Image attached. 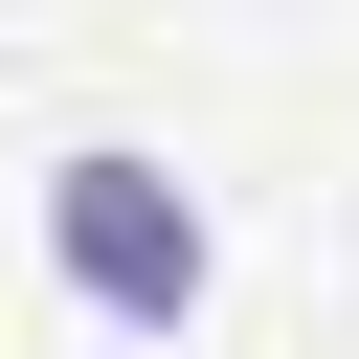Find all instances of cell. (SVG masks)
Instances as JSON below:
<instances>
[{"label":"cell","mask_w":359,"mask_h":359,"mask_svg":"<svg viewBox=\"0 0 359 359\" xmlns=\"http://www.w3.org/2000/svg\"><path fill=\"white\" fill-rule=\"evenodd\" d=\"M45 269H67L90 314L180 337V314H202V202H180L157 157H67V180H45Z\"/></svg>","instance_id":"obj_1"}]
</instances>
